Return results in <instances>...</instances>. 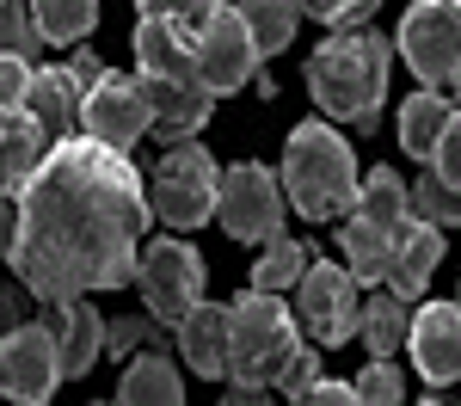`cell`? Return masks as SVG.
<instances>
[{"instance_id":"cell-1","label":"cell","mask_w":461,"mask_h":406,"mask_svg":"<svg viewBox=\"0 0 461 406\" xmlns=\"http://www.w3.org/2000/svg\"><path fill=\"white\" fill-rule=\"evenodd\" d=\"M148 221L154 203L130 154L99 148L93 136L56 142L37 179L19 191L13 271L43 308L80 302L93 290H123L136 284Z\"/></svg>"},{"instance_id":"cell-2","label":"cell","mask_w":461,"mask_h":406,"mask_svg":"<svg viewBox=\"0 0 461 406\" xmlns=\"http://www.w3.org/2000/svg\"><path fill=\"white\" fill-rule=\"evenodd\" d=\"M136 80L154 105L160 142H185L191 130L210 123L215 93L203 86V68H197V32H185L173 19H142L136 25Z\"/></svg>"},{"instance_id":"cell-3","label":"cell","mask_w":461,"mask_h":406,"mask_svg":"<svg viewBox=\"0 0 461 406\" xmlns=\"http://www.w3.org/2000/svg\"><path fill=\"white\" fill-rule=\"evenodd\" d=\"M388 62L393 43L382 32H332L308 56V93L326 117L339 123H357L363 136L382 123V99H388Z\"/></svg>"},{"instance_id":"cell-4","label":"cell","mask_w":461,"mask_h":406,"mask_svg":"<svg viewBox=\"0 0 461 406\" xmlns=\"http://www.w3.org/2000/svg\"><path fill=\"white\" fill-rule=\"evenodd\" d=\"M284 197L289 210H302L308 221H332L345 216V210H357V160H351V142L332 130V123H320V117H308V123H295L289 130V148H284Z\"/></svg>"},{"instance_id":"cell-5","label":"cell","mask_w":461,"mask_h":406,"mask_svg":"<svg viewBox=\"0 0 461 406\" xmlns=\"http://www.w3.org/2000/svg\"><path fill=\"white\" fill-rule=\"evenodd\" d=\"M228 375L234 382H258V388H277V375L289 369V357L302 351V332L277 295L247 290L240 302H228Z\"/></svg>"},{"instance_id":"cell-6","label":"cell","mask_w":461,"mask_h":406,"mask_svg":"<svg viewBox=\"0 0 461 406\" xmlns=\"http://www.w3.org/2000/svg\"><path fill=\"white\" fill-rule=\"evenodd\" d=\"M215 191H221V173H215V154L203 142H167L160 148V167H154V185H148V203L167 228H203L215 216Z\"/></svg>"},{"instance_id":"cell-7","label":"cell","mask_w":461,"mask_h":406,"mask_svg":"<svg viewBox=\"0 0 461 406\" xmlns=\"http://www.w3.org/2000/svg\"><path fill=\"white\" fill-rule=\"evenodd\" d=\"M400 62L412 68L419 86H456L461 80V0H412L400 37H393Z\"/></svg>"},{"instance_id":"cell-8","label":"cell","mask_w":461,"mask_h":406,"mask_svg":"<svg viewBox=\"0 0 461 406\" xmlns=\"http://www.w3.org/2000/svg\"><path fill=\"white\" fill-rule=\"evenodd\" d=\"M136 284H142V302L148 314L160 320V327H173L203 302V253L191 247V240H148L142 247V265H136Z\"/></svg>"},{"instance_id":"cell-9","label":"cell","mask_w":461,"mask_h":406,"mask_svg":"<svg viewBox=\"0 0 461 406\" xmlns=\"http://www.w3.org/2000/svg\"><path fill=\"white\" fill-rule=\"evenodd\" d=\"M284 179L271 173V167H258V160H240V167H228L221 173V191H215V216L221 228L234 234V240H277L284 234Z\"/></svg>"},{"instance_id":"cell-10","label":"cell","mask_w":461,"mask_h":406,"mask_svg":"<svg viewBox=\"0 0 461 406\" xmlns=\"http://www.w3.org/2000/svg\"><path fill=\"white\" fill-rule=\"evenodd\" d=\"M295 327H308L314 345H345L363 327V284H357L345 265H326L314 258L295 284Z\"/></svg>"},{"instance_id":"cell-11","label":"cell","mask_w":461,"mask_h":406,"mask_svg":"<svg viewBox=\"0 0 461 406\" xmlns=\"http://www.w3.org/2000/svg\"><path fill=\"white\" fill-rule=\"evenodd\" d=\"M62 388V345L56 327L25 320L19 332L0 338V401L6 406H50V394Z\"/></svg>"},{"instance_id":"cell-12","label":"cell","mask_w":461,"mask_h":406,"mask_svg":"<svg viewBox=\"0 0 461 406\" xmlns=\"http://www.w3.org/2000/svg\"><path fill=\"white\" fill-rule=\"evenodd\" d=\"M148 130H154V105H148L142 80H136V74L105 68V80H99V86L86 93V105H80V136H93L99 148L130 154Z\"/></svg>"},{"instance_id":"cell-13","label":"cell","mask_w":461,"mask_h":406,"mask_svg":"<svg viewBox=\"0 0 461 406\" xmlns=\"http://www.w3.org/2000/svg\"><path fill=\"white\" fill-rule=\"evenodd\" d=\"M197 68H203V86H210L215 99L252 86V74H258V43H252L247 19H240L234 6H215L210 19H203V32H197Z\"/></svg>"},{"instance_id":"cell-14","label":"cell","mask_w":461,"mask_h":406,"mask_svg":"<svg viewBox=\"0 0 461 406\" xmlns=\"http://www.w3.org/2000/svg\"><path fill=\"white\" fill-rule=\"evenodd\" d=\"M412 364L430 388L461 382V302H425L412 314Z\"/></svg>"},{"instance_id":"cell-15","label":"cell","mask_w":461,"mask_h":406,"mask_svg":"<svg viewBox=\"0 0 461 406\" xmlns=\"http://www.w3.org/2000/svg\"><path fill=\"white\" fill-rule=\"evenodd\" d=\"M50 136H43V123H37L32 111H0V197H19L25 185L37 179V167L50 160Z\"/></svg>"},{"instance_id":"cell-16","label":"cell","mask_w":461,"mask_h":406,"mask_svg":"<svg viewBox=\"0 0 461 406\" xmlns=\"http://www.w3.org/2000/svg\"><path fill=\"white\" fill-rule=\"evenodd\" d=\"M80 105H86V86H80L68 68H37L32 74L25 111L43 123L50 142H74V136H80Z\"/></svg>"},{"instance_id":"cell-17","label":"cell","mask_w":461,"mask_h":406,"mask_svg":"<svg viewBox=\"0 0 461 406\" xmlns=\"http://www.w3.org/2000/svg\"><path fill=\"white\" fill-rule=\"evenodd\" d=\"M50 327H56V345H62V375L80 382L86 369L105 357V314L93 302H62L50 308Z\"/></svg>"},{"instance_id":"cell-18","label":"cell","mask_w":461,"mask_h":406,"mask_svg":"<svg viewBox=\"0 0 461 406\" xmlns=\"http://www.w3.org/2000/svg\"><path fill=\"white\" fill-rule=\"evenodd\" d=\"M443 265V228H430V221H406L400 234H393V265H388V290L393 295H425L430 271Z\"/></svg>"},{"instance_id":"cell-19","label":"cell","mask_w":461,"mask_h":406,"mask_svg":"<svg viewBox=\"0 0 461 406\" xmlns=\"http://www.w3.org/2000/svg\"><path fill=\"white\" fill-rule=\"evenodd\" d=\"M228 308L221 302H197L185 320H178V351H185V364L197 369V375H228Z\"/></svg>"},{"instance_id":"cell-20","label":"cell","mask_w":461,"mask_h":406,"mask_svg":"<svg viewBox=\"0 0 461 406\" xmlns=\"http://www.w3.org/2000/svg\"><path fill=\"white\" fill-rule=\"evenodd\" d=\"M449 123H456V105L443 99V93H430V86H419L406 105H400V148L412 154V160H425L437 154V142L449 136Z\"/></svg>"},{"instance_id":"cell-21","label":"cell","mask_w":461,"mask_h":406,"mask_svg":"<svg viewBox=\"0 0 461 406\" xmlns=\"http://www.w3.org/2000/svg\"><path fill=\"white\" fill-rule=\"evenodd\" d=\"M117 406H185V382L167 351H142L117 382Z\"/></svg>"},{"instance_id":"cell-22","label":"cell","mask_w":461,"mask_h":406,"mask_svg":"<svg viewBox=\"0 0 461 406\" xmlns=\"http://www.w3.org/2000/svg\"><path fill=\"white\" fill-rule=\"evenodd\" d=\"M357 216L369 221V228H382V234H400L412 221V191H406V179L393 167H375L363 179V191H357Z\"/></svg>"},{"instance_id":"cell-23","label":"cell","mask_w":461,"mask_h":406,"mask_svg":"<svg viewBox=\"0 0 461 406\" xmlns=\"http://www.w3.org/2000/svg\"><path fill=\"white\" fill-rule=\"evenodd\" d=\"M339 253H345V271L357 284H388V265H393V234L369 228L363 216H351L339 228Z\"/></svg>"},{"instance_id":"cell-24","label":"cell","mask_w":461,"mask_h":406,"mask_svg":"<svg viewBox=\"0 0 461 406\" xmlns=\"http://www.w3.org/2000/svg\"><path fill=\"white\" fill-rule=\"evenodd\" d=\"M363 351H375V357H393L400 345H406V332H412V302L406 295H369L363 302Z\"/></svg>"},{"instance_id":"cell-25","label":"cell","mask_w":461,"mask_h":406,"mask_svg":"<svg viewBox=\"0 0 461 406\" xmlns=\"http://www.w3.org/2000/svg\"><path fill=\"white\" fill-rule=\"evenodd\" d=\"M234 13L247 19L258 56L289 50V37H295V25H302V0H234Z\"/></svg>"},{"instance_id":"cell-26","label":"cell","mask_w":461,"mask_h":406,"mask_svg":"<svg viewBox=\"0 0 461 406\" xmlns=\"http://www.w3.org/2000/svg\"><path fill=\"white\" fill-rule=\"evenodd\" d=\"M32 13H37L43 43H62V50L99 25V0H32Z\"/></svg>"},{"instance_id":"cell-27","label":"cell","mask_w":461,"mask_h":406,"mask_svg":"<svg viewBox=\"0 0 461 406\" xmlns=\"http://www.w3.org/2000/svg\"><path fill=\"white\" fill-rule=\"evenodd\" d=\"M302 271H308V247L289 240V234H277V240H265V253H258V265H252V290H265V295L295 290Z\"/></svg>"},{"instance_id":"cell-28","label":"cell","mask_w":461,"mask_h":406,"mask_svg":"<svg viewBox=\"0 0 461 406\" xmlns=\"http://www.w3.org/2000/svg\"><path fill=\"white\" fill-rule=\"evenodd\" d=\"M43 50V32H37L32 0H0V56H25L32 62Z\"/></svg>"},{"instance_id":"cell-29","label":"cell","mask_w":461,"mask_h":406,"mask_svg":"<svg viewBox=\"0 0 461 406\" xmlns=\"http://www.w3.org/2000/svg\"><path fill=\"white\" fill-rule=\"evenodd\" d=\"M412 216L430 221V228H461V191L443 185L437 173H425V179L412 185Z\"/></svg>"},{"instance_id":"cell-30","label":"cell","mask_w":461,"mask_h":406,"mask_svg":"<svg viewBox=\"0 0 461 406\" xmlns=\"http://www.w3.org/2000/svg\"><path fill=\"white\" fill-rule=\"evenodd\" d=\"M105 351L111 357H142V351H160V320L154 314H117L105 320Z\"/></svg>"},{"instance_id":"cell-31","label":"cell","mask_w":461,"mask_h":406,"mask_svg":"<svg viewBox=\"0 0 461 406\" xmlns=\"http://www.w3.org/2000/svg\"><path fill=\"white\" fill-rule=\"evenodd\" d=\"M351 388H357V406H406V382H400L393 357H369Z\"/></svg>"},{"instance_id":"cell-32","label":"cell","mask_w":461,"mask_h":406,"mask_svg":"<svg viewBox=\"0 0 461 406\" xmlns=\"http://www.w3.org/2000/svg\"><path fill=\"white\" fill-rule=\"evenodd\" d=\"M221 0H142V19H173L185 32H203V19H210Z\"/></svg>"},{"instance_id":"cell-33","label":"cell","mask_w":461,"mask_h":406,"mask_svg":"<svg viewBox=\"0 0 461 406\" xmlns=\"http://www.w3.org/2000/svg\"><path fill=\"white\" fill-rule=\"evenodd\" d=\"M32 62L25 56H0V111H19L25 105V93H32Z\"/></svg>"},{"instance_id":"cell-34","label":"cell","mask_w":461,"mask_h":406,"mask_svg":"<svg viewBox=\"0 0 461 406\" xmlns=\"http://www.w3.org/2000/svg\"><path fill=\"white\" fill-rule=\"evenodd\" d=\"M430 173L461 191V111H456V123H449V136L437 142V154H430Z\"/></svg>"},{"instance_id":"cell-35","label":"cell","mask_w":461,"mask_h":406,"mask_svg":"<svg viewBox=\"0 0 461 406\" xmlns=\"http://www.w3.org/2000/svg\"><path fill=\"white\" fill-rule=\"evenodd\" d=\"M314 382H320V351H308V345H302V351L289 357V369L277 375V388H284L289 401H295V394H308Z\"/></svg>"},{"instance_id":"cell-36","label":"cell","mask_w":461,"mask_h":406,"mask_svg":"<svg viewBox=\"0 0 461 406\" xmlns=\"http://www.w3.org/2000/svg\"><path fill=\"white\" fill-rule=\"evenodd\" d=\"M32 302H37V295L25 290V284H6V290H0V338H6V332H19V327H25V314H32Z\"/></svg>"},{"instance_id":"cell-37","label":"cell","mask_w":461,"mask_h":406,"mask_svg":"<svg viewBox=\"0 0 461 406\" xmlns=\"http://www.w3.org/2000/svg\"><path fill=\"white\" fill-rule=\"evenodd\" d=\"M289 406H357V388H351V382H326V375H320L314 388H308V394H295Z\"/></svg>"},{"instance_id":"cell-38","label":"cell","mask_w":461,"mask_h":406,"mask_svg":"<svg viewBox=\"0 0 461 406\" xmlns=\"http://www.w3.org/2000/svg\"><path fill=\"white\" fill-rule=\"evenodd\" d=\"M62 68L74 74V80H80V86H86V93H93V86H99V80H105V62H99V56H93V50H74L68 62H62Z\"/></svg>"},{"instance_id":"cell-39","label":"cell","mask_w":461,"mask_h":406,"mask_svg":"<svg viewBox=\"0 0 461 406\" xmlns=\"http://www.w3.org/2000/svg\"><path fill=\"white\" fill-rule=\"evenodd\" d=\"M351 6H357V0H302V13H314V19H326L332 32H339V25L351 19Z\"/></svg>"},{"instance_id":"cell-40","label":"cell","mask_w":461,"mask_h":406,"mask_svg":"<svg viewBox=\"0 0 461 406\" xmlns=\"http://www.w3.org/2000/svg\"><path fill=\"white\" fill-rule=\"evenodd\" d=\"M13 247H19V203L0 197V253L13 258Z\"/></svg>"},{"instance_id":"cell-41","label":"cell","mask_w":461,"mask_h":406,"mask_svg":"<svg viewBox=\"0 0 461 406\" xmlns=\"http://www.w3.org/2000/svg\"><path fill=\"white\" fill-rule=\"evenodd\" d=\"M215 406H271V401H265V388H258V382H234Z\"/></svg>"},{"instance_id":"cell-42","label":"cell","mask_w":461,"mask_h":406,"mask_svg":"<svg viewBox=\"0 0 461 406\" xmlns=\"http://www.w3.org/2000/svg\"><path fill=\"white\" fill-rule=\"evenodd\" d=\"M419 406H449V401H443V394H425V401H419Z\"/></svg>"},{"instance_id":"cell-43","label":"cell","mask_w":461,"mask_h":406,"mask_svg":"<svg viewBox=\"0 0 461 406\" xmlns=\"http://www.w3.org/2000/svg\"><path fill=\"white\" fill-rule=\"evenodd\" d=\"M456 105H461V80H456Z\"/></svg>"},{"instance_id":"cell-44","label":"cell","mask_w":461,"mask_h":406,"mask_svg":"<svg viewBox=\"0 0 461 406\" xmlns=\"http://www.w3.org/2000/svg\"><path fill=\"white\" fill-rule=\"evenodd\" d=\"M456 302H461V290H456Z\"/></svg>"}]
</instances>
